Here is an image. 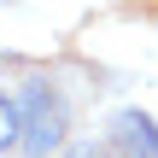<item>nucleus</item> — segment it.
<instances>
[{
    "label": "nucleus",
    "mask_w": 158,
    "mask_h": 158,
    "mask_svg": "<svg viewBox=\"0 0 158 158\" xmlns=\"http://www.w3.org/2000/svg\"><path fill=\"white\" fill-rule=\"evenodd\" d=\"M12 100H18V152L53 158L64 141H70V100H64V88H59V82L29 76Z\"/></svg>",
    "instance_id": "obj_1"
},
{
    "label": "nucleus",
    "mask_w": 158,
    "mask_h": 158,
    "mask_svg": "<svg viewBox=\"0 0 158 158\" xmlns=\"http://www.w3.org/2000/svg\"><path fill=\"white\" fill-rule=\"evenodd\" d=\"M106 141L117 147V158H158V117L141 106H123V111H111Z\"/></svg>",
    "instance_id": "obj_2"
},
{
    "label": "nucleus",
    "mask_w": 158,
    "mask_h": 158,
    "mask_svg": "<svg viewBox=\"0 0 158 158\" xmlns=\"http://www.w3.org/2000/svg\"><path fill=\"white\" fill-rule=\"evenodd\" d=\"M59 158H117V147H111L106 135H82V141H64Z\"/></svg>",
    "instance_id": "obj_3"
},
{
    "label": "nucleus",
    "mask_w": 158,
    "mask_h": 158,
    "mask_svg": "<svg viewBox=\"0 0 158 158\" xmlns=\"http://www.w3.org/2000/svg\"><path fill=\"white\" fill-rule=\"evenodd\" d=\"M0 152H18V100L0 94Z\"/></svg>",
    "instance_id": "obj_4"
}]
</instances>
